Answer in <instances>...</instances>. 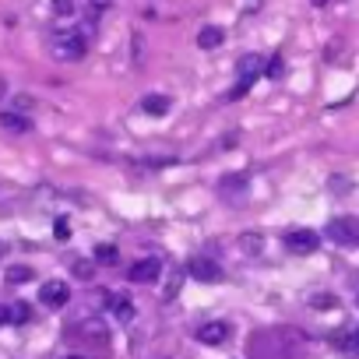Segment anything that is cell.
<instances>
[{"mask_svg": "<svg viewBox=\"0 0 359 359\" xmlns=\"http://www.w3.org/2000/svg\"><path fill=\"white\" fill-rule=\"evenodd\" d=\"M50 46H53V57L57 60H81L85 57V50H88V39L78 32V29H57L53 36H50Z\"/></svg>", "mask_w": 359, "mask_h": 359, "instance_id": "obj_1", "label": "cell"}, {"mask_svg": "<svg viewBox=\"0 0 359 359\" xmlns=\"http://www.w3.org/2000/svg\"><path fill=\"white\" fill-rule=\"evenodd\" d=\"M327 240H334L341 247H359V222L355 219H334V222H327Z\"/></svg>", "mask_w": 359, "mask_h": 359, "instance_id": "obj_2", "label": "cell"}, {"mask_svg": "<svg viewBox=\"0 0 359 359\" xmlns=\"http://www.w3.org/2000/svg\"><path fill=\"white\" fill-rule=\"evenodd\" d=\"M285 247L292 250V254H313L317 247H320V236L313 233V229H292L289 236H285Z\"/></svg>", "mask_w": 359, "mask_h": 359, "instance_id": "obj_3", "label": "cell"}, {"mask_svg": "<svg viewBox=\"0 0 359 359\" xmlns=\"http://www.w3.org/2000/svg\"><path fill=\"white\" fill-rule=\"evenodd\" d=\"M158 275H162V264L155 261V257H141L134 268H130V282H137V285H151V282H158Z\"/></svg>", "mask_w": 359, "mask_h": 359, "instance_id": "obj_4", "label": "cell"}, {"mask_svg": "<svg viewBox=\"0 0 359 359\" xmlns=\"http://www.w3.org/2000/svg\"><path fill=\"white\" fill-rule=\"evenodd\" d=\"M67 299H71V285L67 282H46L43 289H39V303L43 306H67Z\"/></svg>", "mask_w": 359, "mask_h": 359, "instance_id": "obj_5", "label": "cell"}, {"mask_svg": "<svg viewBox=\"0 0 359 359\" xmlns=\"http://www.w3.org/2000/svg\"><path fill=\"white\" fill-rule=\"evenodd\" d=\"M187 271H191L198 282H222V268H219L212 257H191Z\"/></svg>", "mask_w": 359, "mask_h": 359, "instance_id": "obj_6", "label": "cell"}, {"mask_svg": "<svg viewBox=\"0 0 359 359\" xmlns=\"http://www.w3.org/2000/svg\"><path fill=\"white\" fill-rule=\"evenodd\" d=\"M226 338H229V324L226 320H208V324L198 327V341L201 345H222Z\"/></svg>", "mask_w": 359, "mask_h": 359, "instance_id": "obj_7", "label": "cell"}, {"mask_svg": "<svg viewBox=\"0 0 359 359\" xmlns=\"http://www.w3.org/2000/svg\"><path fill=\"white\" fill-rule=\"evenodd\" d=\"M0 127L11 134H29L32 120H29V113H18V109H0Z\"/></svg>", "mask_w": 359, "mask_h": 359, "instance_id": "obj_8", "label": "cell"}, {"mask_svg": "<svg viewBox=\"0 0 359 359\" xmlns=\"http://www.w3.org/2000/svg\"><path fill=\"white\" fill-rule=\"evenodd\" d=\"M261 74H264V57H261V53H247V57H240V64H236V78L257 81Z\"/></svg>", "mask_w": 359, "mask_h": 359, "instance_id": "obj_9", "label": "cell"}, {"mask_svg": "<svg viewBox=\"0 0 359 359\" xmlns=\"http://www.w3.org/2000/svg\"><path fill=\"white\" fill-rule=\"evenodd\" d=\"M226 43V29L222 25H205L201 32H198V46L201 50H215V46H222Z\"/></svg>", "mask_w": 359, "mask_h": 359, "instance_id": "obj_10", "label": "cell"}, {"mask_svg": "<svg viewBox=\"0 0 359 359\" xmlns=\"http://www.w3.org/2000/svg\"><path fill=\"white\" fill-rule=\"evenodd\" d=\"M169 95H144L141 102H137V109L141 113H148V116H162V113H169Z\"/></svg>", "mask_w": 359, "mask_h": 359, "instance_id": "obj_11", "label": "cell"}, {"mask_svg": "<svg viewBox=\"0 0 359 359\" xmlns=\"http://www.w3.org/2000/svg\"><path fill=\"white\" fill-rule=\"evenodd\" d=\"M334 345H338L345 355H359V327H355V331H338V334H334Z\"/></svg>", "mask_w": 359, "mask_h": 359, "instance_id": "obj_12", "label": "cell"}, {"mask_svg": "<svg viewBox=\"0 0 359 359\" xmlns=\"http://www.w3.org/2000/svg\"><path fill=\"white\" fill-rule=\"evenodd\" d=\"M109 303H113L116 320H123V324H127V320H134V303H130V296H123V292H120V296H113Z\"/></svg>", "mask_w": 359, "mask_h": 359, "instance_id": "obj_13", "label": "cell"}, {"mask_svg": "<svg viewBox=\"0 0 359 359\" xmlns=\"http://www.w3.org/2000/svg\"><path fill=\"white\" fill-rule=\"evenodd\" d=\"M120 261V250L113 247V243H99L95 247V264H102V268H113Z\"/></svg>", "mask_w": 359, "mask_h": 359, "instance_id": "obj_14", "label": "cell"}, {"mask_svg": "<svg viewBox=\"0 0 359 359\" xmlns=\"http://www.w3.org/2000/svg\"><path fill=\"white\" fill-rule=\"evenodd\" d=\"M240 247H243V254H261L264 240H261L257 233H243V236H240Z\"/></svg>", "mask_w": 359, "mask_h": 359, "instance_id": "obj_15", "label": "cell"}, {"mask_svg": "<svg viewBox=\"0 0 359 359\" xmlns=\"http://www.w3.org/2000/svg\"><path fill=\"white\" fill-rule=\"evenodd\" d=\"M8 310H11V324H29V320H32V310H29V303H11Z\"/></svg>", "mask_w": 359, "mask_h": 359, "instance_id": "obj_16", "label": "cell"}, {"mask_svg": "<svg viewBox=\"0 0 359 359\" xmlns=\"http://www.w3.org/2000/svg\"><path fill=\"white\" fill-rule=\"evenodd\" d=\"M264 74H268L271 81H275V78H282V74H285V60H282V57H271V60L264 64Z\"/></svg>", "mask_w": 359, "mask_h": 359, "instance_id": "obj_17", "label": "cell"}, {"mask_svg": "<svg viewBox=\"0 0 359 359\" xmlns=\"http://www.w3.org/2000/svg\"><path fill=\"white\" fill-rule=\"evenodd\" d=\"M32 278V268H25V264H15L11 271H8V282H15V285H22V282H29Z\"/></svg>", "mask_w": 359, "mask_h": 359, "instance_id": "obj_18", "label": "cell"}, {"mask_svg": "<svg viewBox=\"0 0 359 359\" xmlns=\"http://www.w3.org/2000/svg\"><path fill=\"white\" fill-rule=\"evenodd\" d=\"M71 271H74L78 278H92V275H95V264H92V261H74Z\"/></svg>", "mask_w": 359, "mask_h": 359, "instance_id": "obj_19", "label": "cell"}, {"mask_svg": "<svg viewBox=\"0 0 359 359\" xmlns=\"http://www.w3.org/2000/svg\"><path fill=\"white\" fill-rule=\"evenodd\" d=\"M250 85H254V81H247V78H236V85H233V92H229V99H243Z\"/></svg>", "mask_w": 359, "mask_h": 359, "instance_id": "obj_20", "label": "cell"}, {"mask_svg": "<svg viewBox=\"0 0 359 359\" xmlns=\"http://www.w3.org/2000/svg\"><path fill=\"white\" fill-rule=\"evenodd\" d=\"M313 306H317V310H334L338 299H334V296H313Z\"/></svg>", "mask_w": 359, "mask_h": 359, "instance_id": "obj_21", "label": "cell"}, {"mask_svg": "<svg viewBox=\"0 0 359 359\" xmlns=\"http://www.w3.org/2000/svg\"><path fill=\"white\" fill-rule=\"evenodd\" d=\"M53 11L57 15H74V0H53Z\"/></svg>", "mask_w": 359, "mask_h": 359, "instance_id": "obj_22", "label": "cell"}, {"mask_svg": "<svg viewBox=\"0 0 359 359\" xmlns=\"http://www.w3.org/2000/svg\"><path fill=\"white\" fill-rule=\"evenodd\" d=\"M53 236H57V240H67V236H71V229H67V219H57V226H53Z\"/></svg>", "mask_w": 359, "mask_h": 359, "instance_id": "obj_23", "label": "cell"}, {"mask_svg": "<svg viewBox=\"0 0 359 359\" xmlns=\"http://www.w3.org/2000/svg\"><path fill=\"white\" fill-rule=\"evenodd\" d=\"M176 292H180V275H172V282L165 285V292H162V299H172Z\"/></svg>", "mask_w": 359, "mask_h": 359, "instance_id": "obj_24", "label": "cell"}, {"mask_svg": "<svg viewBox=\"0 0 359 359\" xmlns=\"http://www.w3.org/2000/svg\"><path fill=\"white\" fill-rule=\"evenodd\" d=\"M109 4H113V0H88V8H92L95 15H99V11H106Z\"/></svg>", "mask_w": 359, "mask_h": 359, "instance_id": "obj_25", "label": "cell"}, {"mask_svg": "<svg viewBox=\"0 0 359 359\" xmlns=\"http://www.w3.org/2000/svg\"><path fill=\"white\" fill-rule=\"evenodd\" d=\"M29 106H32V99H25V95L15 99V109H18V113H29Z\"/></svg>", "mask_w": 359, "mask_h": 359, "instance_id": "obj_26", "label": "cell"}, {"mask_svg": "<svg viewBox=\"0 0 359 359\" xmlns=\"http://www.w3.org/2000/svg\"><path fill=\"white\" fill-rule=\"evenodd\" d=\"M0 324H11V310L8 306H0Z\"/></svg>", "mask_w": 359, "mask_h": 359, "instance_id": "obj_27", "label": "cell"}, {"mask_svg": "<svg viewBox=\"0 0 359 359\" xmlns=\"http://www.w3.org/2000/svg\"><path fill=\"white\" fill-rule=\"evenodd\" d=\"M4 92H8V85H4V81H0V99H4Z\"/></svg>", "mask_w": 359, "mask_h": 359, "instance_id": "obj_28", "label": "cell"}, {"mask_svg": "<svg viewBox=\"0 0 359 359\" xmlns=\"http://www.w3.org/2000/svg\"><path fill=\"white\" fill-rule=\"evenodd\" d=\"M4 254H8V247H4V243H0V257H4Z\"/></svg>", "mask_w": 359, "mask_h": 359, "instance_id": "obj_29", "label": "cell"}, {"mask_svg": "<svg viewBox=\"0 0 359 359\" xmlns=\"http://www.w3.org/2000/svg\"><path fill=\"white\" fill-rule=\"evenodd\" d=\"M71 359H81V355H71Z\"/></svg>", "mask_w": 359, "mask_h": 359, "instance_id": "obj_30", "label": "cell"}, {"mask_svg": "<svg viewBox=\"0 0 359 359\" xmlns=\"http://www.w3.org/2000/svg\"><path fill=\"white\" fill-rule=\"evenodd\" d=\"M355 306H359V296H355Z\"/></svg>", "mask_w": 359, "mask_h": 359, "instance_id": "obj_31", "label": "cell"}]
</instances>
